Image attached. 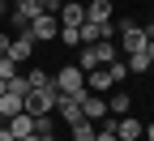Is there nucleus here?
I'll list each match as a JSON object with an SVG mask.
<instances>
[{
  "mask_svg": "<svg viewBox=\"0 0 154 141\" xmlns=\"http://www.w3.org/2000/svg\"><path fill=\"white\" fill-rule=\"evenodd\" d=\"M5 124H9V133H13V141H17V137H30V133H34V115L17 111L13 120H5Z\"/></svg>",
  "mask_w": 154,
  "mask_h": 141,
  "instance_id": "12",
  "label": "nucleus"
},
{
  "mask_svg": "<svg viewBox=\"0 0 154 141\" xmlns=\"http://www.w3.org/2000/svg\"><path fill=\"white\" fill-rule=\"evenodd\" d=\"M34 137H38V141H56V124H51V115H34Z\"/></svg>",
  "mask_w": 154,
  "mask_h": 141,
  "instance_id": "15",
  "label": "nucleus"
},
{
  "mask_svg": "<svg viewBox=\"0 0 154 141\" xmlns=\"http://www.w3.org/2000/svg\"><path fill=\"white\" fill-rule=\"evenodd\" d=\"M38 13H47V0H17V5H13V13H9V22H13L17 30H26Z\"/></svg>",
  "mask_w": 154,
  "mask_h": 141,
  "instance_id": "4",
  "label": "nucleus"
},
{
  "mask_svg": "<svg viewBox=\"0 0 154 141\" xmlns=\"http://www.w3.org/2000/svg\"><path fill=\"white\" fill-rule=\"evenodd\" d=\"M51 86L60 90V94H82L86 90V73L77 69V64H60V73L51 77Z\"/></svg>",
  "mask_w": 154,
  "mask_h": 141,
  "instance_id": "2",
  "label": "nucleus"
},
{
  "mask_svg": "<svg viewBox=\"0 0 154 141\" xmlns=\"http://www.w3.org/2000/svg\"><path fill=\"white\" fill-rule=\"evenodd\" d=\"M60 5H64V0H47V13H60Z\"/></svg>",
  "mask_w": 154,
  "mask_h": 141,
  "instance_id": "23",
  "label": "nucleus"
},
{
  "mask_svg": "<svg viewBox=\"0 0 154 141\" xmlns=\"http://www.w3.org/2000/svg\"><path fill=\"white\" fill-rule=\"evenodd\" d=\"M116 141H124V137H116Z\"/></svg>",
  "mask_w": 154,
  "mask_h": 141,
  "instance_id": "29",
  "label": "nucleus"
},
{
  "mask_svg": "<svg viewBox=\"0 0 154 141\" xmlns=\"http://www.w3.org/2000/svg\"><path fill=\"white\" fill-rule=\"evenodd\" d=\"M146 34H150V38H154V13H150V26H146Z\"/></svg>",
  "mask_w": 154,
  "mask_h": 141,
  "instance_id": "28",
  "label": "nucleus"
},
{
  "mask_svg": "<svg viewBox=\"0 0 154 141\" xmlns=\"http://www.w3.org/2000/svg\"><path fill=\"white\" fill-rule=\"evenodd\" d=\"M82 115H86V120H103V115H107V98H99L94 90H86V94H82Z\"/></svg>",
  "mask_w": 154,
  "mask_h": 141,
  "instance_id": "10",
  "label": "nucleus"
},
{
  "mask_svg": "<svg viewBox=\"0 0 154 141\" xmlns=\"http://www.w3.org/2000/svg\"><path fill=\"white\" fill-rule=\"evenodd\" d=\"M111 34H116V22H82V43H99Z\"/></svg>",
  "mask_w": 154,
  "mask_h": 141,
  "instance_id": "8",
  "label": "nucleus"
},
{
  "mask_svg": "<svg viewBox=\"0 0 154 141\" xmlns=\"http://www.w3.org/2000/svg\"><path fill=\"white\" fill-rule=\"evenodd\" d=\"M107 115H128V94H116V98H107Z\"/></svg>",
  "mask_w": 154,
  "mask_h": 141,
  "instance_id": "21",
  "label": "nucleus"
},
{
  "mask_svg": "<svg viewBox=\"0 0 154 141\" xmlns=\"http://www.w3.org/2000/svg\"><path fill=\"white\" fill-rule=\"evenodd\" d=\"M141 120L137 115H116V137H124V141H141Z\"/></svg>",
  "mask_w": 154,
  "mask_h": 141,
  "instance_id": "9",
  "label": "nucleus"
},
{
  "mask_svg": "<svg viewBox=\"0 0 154 141\" xmlns=\"http://www.w3.org/2000/svg\"><path fill=\"white\" fill-rule=\"evenodd\" d=\"M116 34H120V47H124V51H141V47H146V38H150L146 26H133V22H124Z\"/></svg>",
  "mask_w": 154,
  "mask_h": 141,
  "instance_id": "5",
  "label": "nucleus"
},
{
  "mask_svg": "<svg viewBox=\"0 0 154 141\" xmlns=\"http://www.w3.org/2000/svg\"><path fill=\"white\" fill-rule=\"evenodd\" d=\"M141 51H146V56L154 60V38H146V47H141Z\"/></svg>",
  "mask_w": 154,
  "mask_h": 141,
  "instance_id": "25",
  "label": "nucleus"
},
{
  "mask_svg": "<svg viewBox=\"0 0 154 141\" xmlns=\"http://www.w3.org/2000/svg\"><path fill=\"white\" fill-rule=\"evenodd\" d=\"M26 34L34 38V43H51V38L60 34V17H56V13H38L34 22L26 26Z\"/></svg>",
  "mask_w": 154,
  "mask_h": 141,
  "instance_id": "3",
  "label": "nucleus"
},
{
  "mask_svg": "<svg viewBox=\"0 0 154 141\" xmlns=\"http://www.w3.org/2000/svg\"><path fill=\"white\" fill-rule=\"evenodd\" d=\"M141 137H146V141H154V124H150V128H141Z\"/></svg>",
  "mask_w": 154,
  "mask_h": 141,
  "instance_id": "27",
  "label": "nucleus"
},
{
  "mask_svg": "<svg viewBox=\"0 0 154 141\" xmlns=\"http://www.w3.org/2000/svg\"><path fill=\"white\" fill-rule=\"evenodd\" d=\"M9 51V34H0V56H5Z\"/></svg>",
  "mask_w": 154,
  "mask_h": 141,
  "instance_id": "26",
  "label": "nucleus"
},
{
  "mask_svg": "<svg viewBox=\"0 0 154 141\" xmlns=\"http://www.w3.org/2000/svg\"><path fill=\"white\" fill-rule=\"evenodd\" d=\"M103 69L111 73V81H116V86H120L124 77H128V64H124V60H111V64H103Z\"/></svg>",
  "mask_w": 154,
  "mask_h": 141,
  "instance_id": "22",
  "label": "nucleus"
},
{
  "mask_svg": "<svg viewBox=\"0 0 154 141\" xmlns=\"http://www.w3.org/2000/svg\"><path fill=\"white\" fill-rule=\"evenodd\" d=\"M69 128H73V141H94V120H77Z\"/></svg>",
  "mask_w": 154,
  "mask_h": 141,
  "instance_id": "17",
  "label": "nucleus"
},
{
  "mask_svg": "<svg viewBox=\"0 0 154 141\" xmlns=\"http://www.w3.org/2000/svg\"><path fill=\"white\" fill-rule=\"evenodd\" d=\"M26 81H30V90H43V86H51V73H43V69H26Z\"/></svg>",
  "mask_w": 154,
  "mask_h": 141,
  "instance_id": "19",
  "label": "nucleus"
},
{
  "mask_svg": "<svg viewBox=\"0 0 154 141\" xmlns=\"http://www.w3.org/2000/svg\"><path fill=\"white\" fill-rule=\"evenodd\" d=\"M116 81H111V73L107 69H90L86 73V90H94V94H103V90H111Z\"/></svg>",
  "mask_w": 154,
  "mask_h": 141,
  "instance_id": "13",
  "label": "nucleus"
},
{
  "mask_svg": "<svg viewBox=\"0 0 154 141\" xmlns=\"http://www.w3.org/2000/svg\"><path fill=\"white\" fill-rule=\"evenodd\" d=\"M17 73H22V64H17L13 56H0V81H13Z\"/></svg>",
  "mask_w": 154,
  "mask_h": 141,
  "instance_id": "18",
  "label": "nucleus"
},
{
  "mask_svg": "<svg viewBox=\"0 0 154 141\" xmlns=\"http://www.w3.org/2000/svg\"><path fill=\"white\" fill-rule=\"evenodd\" d=\"M56 103H60V90H56V86L30 90V94H26V115H51Z\"/></svg>",
  "mask_w": 154,
  "mask_h": 141,
  "instance_id": "1",
  "label": "nucleus"
},
{
  "mask_svg": "<svg viewBox=\"0 0 154 141\" xmlns=\"http://www.w3.org/2000/svg\"><path fill=\"white\" fill-rule=\"evenodd\" d=\"M0 141H13V133H9V124H0Z\"/></svg>",
  "mask_w": 154,
  "mask_h": 141,
  "instance_id": "24",
  "label": "nucleus"
},
{
  "mask_svg": "<svg viewBox=\"0 0 154 141\" xmlns=\"http://www.w3.org/2000/svg\"><path fill=\"white\" fill-rule=\"evenodd\" d=\"M90 47V56H94V69H103V64H111V60H120V47L111 43V38H99V43H86Z\"/></svg>",
  "mask_w": 154,
  "mask_h": 141,
  "instance_id": "6",
  "label": "nucleus"
},
{
  "mask_svg": "<svg viewBox=\"0 0 154 141\" xmlns=\"http://www.w3.org/2000/svg\"><path fill=\"white\" fill-rule=\"evenodd\" d=\"M124 64H128V73H146V69H154V60H150L146 51H128Z\"/></svg>",
  "mask_w": 154,
  "mask_h": 141,
  "instance_id": "16",
  "label": "nucleus"
},
{
  "mask_svg": "<svg viewBox=\"0 0 154 141\" xmlns=\"http://www.w3.org/2000/svg\"><path fill=\"white\" fill-rule=\"evenodd\" d=\"M56 17H60V26H82V22H86V5H77V0H64Z\"/></svg>",
  "mask_w": 154,
  "mask_h": 141,
  "instance_id": "11",
  "label": "nucleus"
},
{
  "mask_svg": "<svg viewBox=\"0 0 154 141\" xmlns=\"http://www.w3.org/2000/svg\"><path fill=\"white\" fill-rule=\"evenodd\" d=\"M5 56H13V60H17V64H26V60L34 56V38H30V34L22 30V34H17V38H9V51H5Z\"/></svg>",
  "mask_w": 154,
  "mask_h": 141,
  "instance_id": "7",
  "label": "nucleus"
},
{
  "mask_svg": "<svg viewBox=\"0 0 154 141\" xmlns=\"http://www.w3.org/2000/svg\"><path fill=\"white\" fill-rule=\"evenodd\" d=\"M86 22H111V0H90L86 5Z\"/></svg>",
  "mask_w": 154,
  "mask_h": 141,
  "instance_id": "14",
  "label": "nucleus"
},
{
  "mask_svg": "<svg viewBox=\"0 0 154 141\" xmlns=\"http://www.w3.org/2000/svg\"><path fill=\"white\" fill-rule=\"evenodd\" d=\"M56 38L69 43V47H77V43H82V26H60V34H56Z\"/></svg>",
  "mask_w": 154,
  "mask_h": 141,
  "instance_id": "20",
  "label": "nucleus"
}]
</instances>
